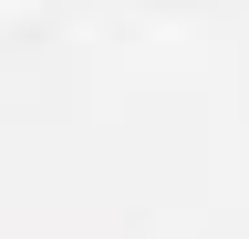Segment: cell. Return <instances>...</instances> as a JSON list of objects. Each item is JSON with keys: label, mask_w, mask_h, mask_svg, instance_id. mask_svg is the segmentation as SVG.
<instances>
[{"label": "cell", "mask_w": 249, "mask_h": 239, "mask_svg": "<svg viewBox=\"0 0 249 239\" xmlns=\"http://www.w3.org/2000/svg\"><path fill=\"white\" fill-rule=\"evenodd\" d=\"M52 21V0H0V42H21V32H42Z\"/></svg>", "instance_id": "1"}]
</instances>
